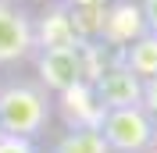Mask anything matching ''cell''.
Instances as JSON below:
<instances>
[{"label": "cell", "instance_id": "e0dca14e", "mask_svg": "<svg viewBox=\"0 0 157 153\" xmlns=\"http://www.w3.org/2000/svg\"><path fill=\"white\" fill-rule=\"evenodd\" d=\"M0 135H4V132H0Z\"/></svg>", "mask_w": 157, "mask_h": 153}, {"label": "cell", "instance_id": "5b68a950", "mask_svg": "<svg viewBox=\"0 0 157 153\" xmlns=\"http://www.w3.org/2000/svg\"><path fill=\"white\" fill-rule=\"evenodd\" d=\"M32 68H36V82L47 93H61V89L82 82V47H50L32 54Z\"/></svg>", "mask_w": 157, "mask_h": 153}, {"label": "cell", "instance_id": "7c38bea8", "mask_svg": "<svg viewBox=\"0 0 157 153\" xmlns=\"http://www.w3.org/2000/svg\"><path fill=\"white\" fill-rule=\"evenodd\" d=\"M0 153H43L36 139H21V135H0Z\"/></svg>", "mask_w": 157, "mask_h": 153}, {"label": "cell", "instance_id": "6da1fadb", "mask_svg": "<svg viewBox=\"0 0 157 153\" xmlns=\"http://www.w3.org/2000/svg\"><path fill=\"white\" fill-rule=\"evenodd\" d=\"M50 121H54V93H47L29 75L0 78V132L4 135H21L39 143Z\"/></svg>", "mask_w": 157, "mask_h": 153}, {"label": "cell", "instance_id": "9c48e42d", "mask_svg": "<svg viewBox=\"0 0 157 153\" xmlns=\"http://www.w3.org/2000/svg\"><path fill=\"white\" fill-rule=\"evenodd\" d=\"M47 153H111L100 128H64Z\"/></svg>", "mask_w": 157, "mask_h": 153}, {"label": "cell", "instance_id": "277c9868", "mask_svg": "<svg viewBox=\"0 0 157 153\" xmlns=\"http://www.w3.org/2000/svg\"><path fill=\"white\" fill-rule=\"evenodd\" d=\"M107 107L100 103L93 82H75V86L54 93V118H61L64 128H100Z\"/></svg>", "mask_w": 157, "mask_h": 153}, {"label": "cell", "instance_id": "4fadbf2b", "mask_svg": "<svg viewBox=\"0 0 157 153\" xmlns=\"http://www.w3.org/2000/svg\"><path fill=\"white\" fill-rule=\"evenodd\" d=\"M139 107L150 114V121L157 125V75L154 78H143V100H139Z\"/></svg>", "mask_w": 157, "mask_h": 153}, {"label": "cell", "instance_id": "5bb4252c", "mask_svg": "<svg viewBox=\"0 0 157 153\" xmlns=\"http://www.w3.org/2000/svg\"><path fill=\"white\" fill-rule=\"evenodd\" d=\"M139 7H143V21H147V32L157 36V0H139Z\"/></svg>", "mask_w": 157, "mask_h": 153}, {"label": "cell", "instance_id": "52a82bcc", "mask_svg": "<svg viewBox=\"0 0 157 153\" xmlns=\"http://www.w3.org/2000/svg\"><path fill=\"white\" fill-rule=\"evenodd\" d=\"M143 32H147V21H143L139 0H107V18H104V36H100V43L121 50V47H128L132 39H139Z\"/></svg>", "mask_w": 157, "mask_h": 153}, {"label": "cell", "instance_id": "8fae6325", "mask_svg": "<svg viewBox=\"0 0 157 153\" xmlns=\"http://www.w3.org/2000/svg\"><path fill=\"white\" fill-rule=\"evenodd\" d=\"M71 29H75L78 43H93L104 36V18H107V4H82V7H68Z\"/></svg>", "mask_w": 157, "mask_h": 153}, {"label": "cell", "instance_id": "7a4b0ae2", "mask_svg": "<svg viewBox=\"0 0 157 153\" xmlns=\"http://www.w3.org/2000/svg\"><path fill=\"white\" fill-rule=\"evenodd\" d=\"M36 54L32 11L18 0H0V68L29 64Z\"/></svg>", "mask_w": 157, "mask_h": 153}, {"label": "cell", "instance_id": "8992f818", "mask_svg": "<svg viewBox=\"0 0 157 153\" xmlns=\"http://www.w3.org/2000/svg\"><path fill=\"white\" fill-rule=\"evenodd\" d=\"M93 89H97L100 103L107 107V110H118V107H139V100H143V78L121 61V54L93 78Z\"/></svg>", "mask_w": 157, "mask_h": 153}, {"label": "cell", "instance_id": "ba28073f", "mask_svg": "<svg viewBox=\"0 0 157 153\" xmlns=\"http://www.w3.org/2000/svg\"><path fill=\"white\" fill-rule=\"evenodd\" d=\"M32 25H36V50L78 47V36H75V29H71L68 7H64L61 0H50L39 14H32Z\"/></svg>", "mask_w": 157, "mask_h": 153}, {"label": "cell", "instance_id": "30bf717a", "mask_svg": "<svg viewBox=\"0 0 157 153\" xmlns=\"http://www.w3.org/2000/svg\"><path fill=\"white\" fill-rule=\"evenodd\" d=\"M121 61H125L139 78H154L157 75V36L143 32L139 39H132L128 47H121Z\"/></svg>", "mask_w": 157, "mask_h": 153}, {"label": "cell", "instance_id": "9a60e30c", "mask_svg": "<svg viewBox=\"0 0 157 153\" xmlns=\"http://www.w3.org/2000/svg\"><path fill=\"white\" fill-rule=\"evenodd\" d=\"M64 7H82V4H107V0H61Z\"/></svg>", "mask_w": 157, "mask_h": 153}, {"label": "cell", "instance_id": "2e32d148", "mask_svg": "<svg viewBox=\"0 0 157 153\" xmlns=\"http://www.w3.org/2000/svg\"><path fill=\"white\" fill-rule=\"evenodd\" d=\"M147 153H157V139H154V146H150V150H147Z\"/></svg>", "mask_w": 157, "mask_h": 153}, {"label": "cell", "instance_id": "3957f363", "mask_svg": "<svg viewBox=\"0 0 157 153\" xmlns=\"http://www.w3.org/2000/svg\"><path fill=\"white\" fill-rule=\"evenodd\" d=\"M100 132L107 139L111 153H147L157 139V125L143 107H118L104 114Z\"/></svg>", "mask_w": 157, "mask_h": 153}]
</instances>
